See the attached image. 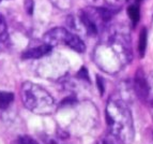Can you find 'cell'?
I'll return each instance as SVG.
<instances>
[{
  "mask_svg": "<svg viewBox=\"0 0 153 144\" xmlns=\"http://www.w3.org/2000/svg\"><path fill=\"white\" fill-rule=\"evenodd\" d=\"M93 59L104 72L109 74L120 72L132 59L128 31L122 27L108 29L105 38L95 46Z\"/></svg>",
  "mask_w": 153,
  "mask_h": 144,
  "instance_id": "obj_1",
  "label": "cell"
},
{
  "mask_svg": "<svg viewBox=\"0 0 153 144\" xmlns=\"http://www.w3.org/2000/svg\"><path fill=\"white\" fill-rule=\"evenodd\" d=\"M106 122L111 136L121 144H132L135 127L132 112L122 98L111 97L106 106Z\"/></svg>",
  "mask_w": 153,
  "mask_h": 144,
  "instance_id": "obj_2",
  "label": "cell"
},
{
  "mask_svg": "<svg viewBox=\"0 0 153 144\" xmlns=\"http://www.w3.org/2000/svg\"><path fill=\"white\" fill-rule=\"evenodd\" d=\"M24 106L32 113L48 115L56 109L54 97L44 87L32 82H25L21 89Z\"/></svg>",
  "mask_w": 153,
  "mask_h": 144,
  "instance_id": "obj_3",
  "label": "cell"
},
{
  "mask_svg": "<svg viewBox=\"0 0 153 144\" xmlns=\"http://www.w3.org/2000/svg\"><path fill=\"white\" fill-rule=\"evenodd\" d=\"M115 14L114 9L89 8L82 9L78 15V23L85 34L90 37L97 36L106 29V26Z\"/></svg>",
  "mask_w": 153,
  "mask_h": 144,
  "instance_id": "obj_4",
  "label": "cell"
},
{
  "mask_svg": "<svg viewBox=\"0 0 153 144\" xmlns=\"http://www.w3.org/2000/svg\"><path fill=\"white\" fill-rule=\"evenodd\" d=\"M44 42L51 46L65 45L77 53H84L86 51V44L77 34H73L69 29L63 27H57L47 31L44 36Z\"/></svg>",
  "mask_w": 153,
  "mask_h": 144,
  "instance_id": "obj_5",
  "label": "cell"
},
{
  "mask_svg": "<svg viewBox=\"0 0 153 144\" xmlns=\"http://www.w3.org/2000/svg\"><path fill=\"white\" fill-rule=\"evenodd\" d=\"M134 92L143 102H147L148 97V80L141 70H138L134 77Z\"/></svg>",
  "mask_w": 153,
  "mask_h": 144,
  "instance_id": "obj_6",
  "label": "cell"
},
{
  "mask_svg": "<svg viewBox=\"0 0 153 144\" xmlns=\"http://www.w3.org/2000/svg\"><path fill=\"white\" fill-rule=\"evenodd\" d=\"M51 49H53L51 45L44 42V44H42V45L31 47V49L24 52L23 58L24 59H38V58L48 55L51 52Z\"/></svg>",
  "mask_w": 153,
  "mask_h": 144,
  "instance_id": "obj_7",
  "label": "cell"
},
{
  "mask_svg": "<svg viewBox=\"0 0 153 144\" xmlns=\"http://www.w3.org/2000/svg\"><path fill=\"white\" fill-rule=\"evenodd\" d=\"M14 101V95L10 92L0 90V110H5Z\"/></svg>",
  "mask_w": 153,
  "mask_h": 144,
  "instance_id": "obj_8",
  "label": "cell"
},
{
  "mask_svg": "<svg viewBox=\"0 0 153 144\" xmlns=\"http://www.w3.org/2000/svg\"><path fill=\"white\" fill-rule=\"evenodd\" d=\"M147 80H148V97H147V102L146 103L149 104L153 116V71L149 73V75L147 76Z\"/></svg>",
  "mask_w": 153,
  "mask_h": 144,
  "instance_id": "obj_9",
  "label": "cell"
},
{
  "mask_svg": "<svg viewBox=\"0 0 153 144\" xmlns=\"http://www.w3.org/2000/svg\"><path fill=\"white\" fill-rule=\"evenodd\" d=\"M128 13L132 24L133 25H136L138 23V21H139V17H140V11H139L138 3H134V4L131 5L128 10Z\"/></svg>",
  "mask_w": 153,
  "mask_h": 144,
  "instance_id": "obj_10",
  "label": "cell"
},
{
  "mask_svg": "<svg viewBox=\"0 0 153 144\" xmlns=\"http://www.w3.org/2000/svg\"><path fill=\"white\" fill-rule=\"evenodd\" d=\"M147 40H148L147 29L143 28L140 32V37H139V44H138V51H139V55H140V57L145 56V52H146V49H147Z\"/></svg>",
  "mask_w": 153,
  "mask_h": 144,
  "instance_id": "obj_11",
  "label": "cell"
},
{
  "mask_svg": "<svg viewBox=\"0 0 153 144\" xmlns=\"http://www.w3.org/2000/svg\"><path fill=\"white\" fill-rule=\"evenodd\" d=\"M8 37V29H7V23H5L3 16L0 14V41L5 40Z\"/></svg>",
  "mask_w": 153,
  "mask_h": 144,
  "instance_id": "obj_12",
  "label": "cell"
},
{
  "mask_svg": "<svg viewBox=\"0 0 153 144\" xmlns=\"http://www.w3.org/2000/svg\"><path fill=\"white\" fill-rule=\"evenodd\" d=\"M51 2L60 10H66L71 7V0H51Z\"/></svg>",
  "mask_w": 153,
  "mask_h": 144,
  "instance_id": "obj_13",
  "label": "cell"
},
{
  "mask_svg": "<svg viewBox=\"0 0 153 144\" xmlns=\"http://www.w3.org/2000/svg\"><path fill=\"white\" fill-rule=\"evenodd\" d=\"M105 1L111 9H119L126 2H128L130 0H105Z\"/></svg>",
  "mask_w": 153,
  "mask_h": 144,
  "instance_id": "obj_14",
  "label": "cell"
},
{
  "mask_svg": "<svg viewBox=\"0 0 153 144\" xmlns=\"http://www.w3.org/2000/svg\"><path fill=\"white\" fill-rule=\"evenodd\" d=\"M17 144H40L36 140H34L33 138L29 136H21L17 141Z\"/></svg>",
  "mask_w": 153,
  "mask_h": 144,
  "instance_id": "obj_15",
  "label": "cell"
},
{
  "mask_svg": "<svg viewBox=\"0 0 153 144\" xmlns=\"http://www.w3.org/2000/svg\"><path fill=\"white\" fill-rule=\"evenodd\" d=\"M97 85H99L100 92H101V94H103V92H104V86H103V80H102V77H100L99 75H97Z\"/></svg>",
  "mask_w": 153,
  "mask_h": 144,
  "instance_id": "obj_16",
  "label": "cell"
},
{
  "mask_svg": "<svg viewBox=\"0 0 153 144\" xmlns=\"http://www.w3.org/2000/svg\"><path fill=\"white\" fill-rule=\"evenodd\" d=\"M152 27H153V16H152Z\"/></svg>",
  "mask_w": 153,
  "mask_h": 144,
  "instance_id": "obj_17",
  "label": "cell"
},
{
  "mask_svg": "<svg viewBox=\"0 0 153 144\" xmlns=\"http://www.w3.org/2000/svg\"><path fill=\"white\" fill-rule=\"evenodd\" d=\"M137 1H138V2H139V1H141V0H137Z\"/></svg>",
  "mask_w": 153,
  "mask_h": 144,
  "instance_id": "obj_18",
  "label": "cell"
},
{
  "mask_svg": "<svg viewBox=\"0 0 153 144\" xmlns=\"http://www.w3.org/2000/svg\"><path fill=\"white\" fill-rule=\"evenodd\" d=\"M1 1H2V0H0V2H1Z\"/></svg>",
  "mask_w": 153,
  "mask_h": 144,
  "instance_id": "obj_19",
  "label": "cell"
},
{
  "mask_svg": "<svg viewBox=\"0 0 153 144\" xmlns=\"http://www.w3.org/2000/svg\"><path fill=\"white\" fill-rule=\"evenodd\" d=\"M92 1H95V0H92Z\"/></svg>",
  "mask_w": 153,
  "mask_h": 144,
  "instance_id": "obj_20",
  "label": "cell"
}]
</instances>
